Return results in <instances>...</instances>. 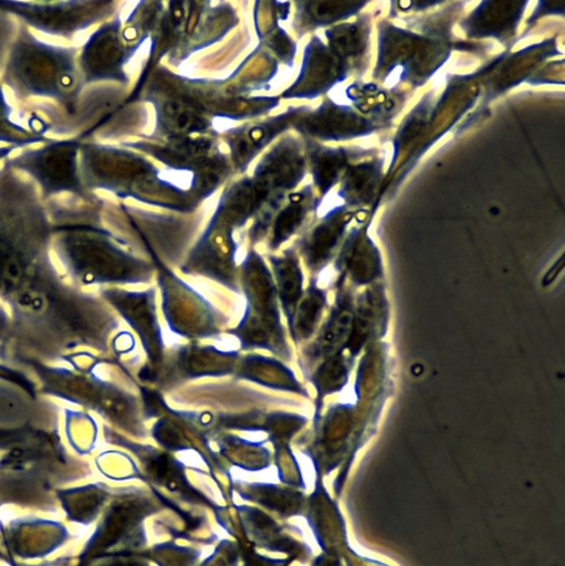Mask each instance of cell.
Masks as SVG:
<instances>
[{
  "mask_svg": "<svg viewBox=\"0 0 565 566\" xmlns=\"http://www.w3.org/2000/svg\"><path fill=\"white\" fill-rule=\"evenodd\" d=\"M79 52V46L43 42L21 23L9 50L1 83L17 99L50 98L74 114L84 86L77 65Z\"/></svg>",
  "mask_w": 565,
  "mask_h": 566,
  "instance_id": "1",
  "label": "cell"
},
{
  "mask_svg": "<svg viewBox=\"0 0 565 566\" xmlns=\"http://www.w3.org/2000/svg\"><path fill=\"white\" fill-rule=\"evenodd\" d=\"M81 145L82 140L77 138L51 139L39 148L23 149L4 159L3 164L28 175L45 202L60 195H72L94 205L96 197L84 187L81 178Z\"/></svg>",
  "mask_w": 565,
  "mask_h": 566,
  "instance_id": "2",
  "label": "cell"
},
{
  "mask_svg": "<svg viewBox=\"0 0 565 566\" xmlns=\"http://www.w3.org/2000/svg\"><path fill=\"white\" fill-rule=\"evenodd\" d=\"M114 6L112 1L97 0H0V10L17 17L28 28L66 40L112 15Z\"/></svg>",
  "mask_w": 565,
  "mask_h": 566,
  "instance_id": "3",
  "label": "cell"
},
{
  "mask_svg": "<svg viewBox=\"0 0 565 566\" xmlns=\"http://www.w3.org/2000/svg\"><path fill=\"white\" fill-rule=\"evenodd\" d=\"M135 53L123 39L118 17L103 23L80 48L77 65L83 85L101 82H127L124 65Z\"/></svg>",
  "mask_w": 565,
  "mask_h": 566,
  "instance_id": "4",
  "label": "cell"
},
{
  "mask_svg": "<svg viewBox=\"0 0 565 566\" xmlns=\"http://www.w3.org/2000/svg\"><path fill=\"white\" fill-rule=\"evenodd\" d=\"M1 542L10 557L45 558L72 537L60 521L39 516H22L0 523Z\"/></svg>",
  "mask_w": 565,
  "mask_h": 566,
  "instance_id": "5",
  "label": "cell"
},
{
  "mask_svg": "<svg viewBox=\"0 0 565 566\" xmlns=\"http://www.w3.org/2000/svg\"><path fill=\"white\" fill-rule=\"evenodd\" d=\"M305 159L296 139L292 136L280 140L259 161L252 180L265 202L283 200L284 192L294 188L303 178Z\"/></svg>",
  "mask_w": 565,
  "mask_h": 566,
  "instance_id": "6",
  "label": "cell"
},
{
  "mask_svg": "<svg viewBox=\"0 0 565 566\" xmlns=\"http://www.w3.org/2000/svg\"><path fill=\"white\" fill-rule=\"evenodd\" d=\"M304 111L305 107H291L261 123L240 126L227 133V144L234 166L240 170L245 169L249 163Z\"/></svg>",
  "mask_w": 565,
  "mask_h": 566,
  "instance_id": "7",
  "label": "cell"
},
{
  "mask_svg": "<svg viewBox=\"0 0 565 566\" xmlns=\"http://www.w3.org/2000/svg\"><path fill=\"white\" fill-rule=\"evenodd\" d=\"M157 127L170 137L202 133L210 126L201 107L185 98H167L156 104Z\"/></svg>",
  "mask_w": 565,
  "mask_h": 566,
  "instance_id": "8",
  "label": "cell"
},
{
  "mask_svg": "<svg viewBox=\"0 0 565 566\" xmlns=\"http://www.w3.org/2000/svg\"><path fill=\"white\" fill-rule=\"evenodd\" d=\"M108 495L100 483L54 490L66 520L81 525H90L97 517Z\"/></svg>",
  "mask_w": 565,
  "mask_h": 566,
  "instance_id": "9",
  "label": "cell"
},
{
  "mask_svg": "<svg viewBox=\"0 0 565 566\" xmlns=\"http://www.w3.org/2000/svg\"><path fill=\"white\" fill-rule=\"evenodd\" d=\"M307 190L289 195V202L278 213L274 226L271 245L279 247L289 239L302 224L307 213Z\"/></svg>",
  "mask_w": 565,
  "mask_h": 566,
  "instance_id": "10",
  "label": "cell"
},
{
  "mask_svg": "<svg viewBox=\"0 0 565 566\" xmlns=\"http://www.w3.org/2000/svg\"><path fill=\"white\" fill-rule=\"evenodd\" d=\"M276 275L279 295L283 302L286 315H291L293 305L302 293V274L294 255L289 251L284 256L272 259Z\"/></svg>",
  "mask_w": 565,
  "mask_h": 566,
  "instance_id": "11",
  "label": "cell"
},
{
  "mask_svg": "<svg viewBox=\"0 0 565 566\" xmlns=\"http://www.w3.org/2000/svg\"><path fill=\"white\" fill-rule=\"evenodd\" d=\"M343 227V221L338 216H333L315 228L305 244V252L311 262L320 263L329 255Z\"/></svg>",
  "mask_w": 565,
  "mask_h": 566,
  "instance_id": "12",
  "label": "cell"
},
{
  "mask_svg": "<svg viewBox=\"0 0 565 566\" xmlns=\"http://www.w3.org/2000/svg\"><path fill=\"white\" fill-rule=\"evenodd\" d=\"M313 178L322 191H326L336 179L343 165L338 151L323 148H310Z\"/></svg>",
  "mask_w": 565,
  "mask_h": 566,
  "instance_id": "13",
  "label": "cell"
},
{
  "mask_svg": "<svg viewBox=\"0 0 565 566\" xmlns=\"http://www.w3.org/2000/svg\"><path fill=\"white\" fill-rule=\"evenodd\" d=\"M324 304V296L317 290H311L301 302L294 315V333L297 336L306 337L315 327ZM291 324V325H292Z\"/></svg>",
  "mask_w": 565,
  "mask_h": 566,
  "instance_id": "14",
  "label": "cell"
},
{
  "mask_svg": "<svg viewBox=\"0 0 565 566\" xmlns=\"http://www.w3.org/2000/svg\"><path fill=\"white\" fill-rule=\"evenodd\" d=\"M51 139L23 127L10 118H0V142L19 148L39 143H48Z\"/></svg>",
  "mask_w": 565,
  "mask_h": 566,
  "instance_id": "15",
  "label": "cell"
},
{
  "mask_svg": "<svg viewBox=\"0 0 565 566\" xmlns=\"http://www.w3.org/2000/svg\"><path fill=\"white\" fill-rule=\"evenodd\" d=\"M347 369L339 357L329 358L315 375V384L320 391L331 392L339 389L346 381Z\"/></svg>",
  "mask_w": 565,
  "mask_h": 566,
  "instance_id": "16",
  "label": "cell"
},
{
  "mask_svg": "<svg viewBox=\"0 0 565 566\" xmlns=\"http://www.w3.org/2000/svg\"><path fill=\"white\" fill-rule=\"evenodd\" d=\"M350 270L353 277L362 283L374 277L378 271V260L370 248L363 247L354 253Z\"/></svg>",
  "mask_w": 565,
  "mask_h": 566,
  "instance_id": "17",
  "label": "cell"
},
{
  "mask_svg": "<svg viewBox=\"0 0 565 566\" xmlns=\"http://www.w3.org/2000/svg\"><path fill=\"white\" fill-rule=\"evenodd\" d=\"M350 326L348 312L338 313L327 326L321 340L320 349L323 353H331L343 340Z\"/></svg>",
  "mask_w": 565,
  "mask_h": 566,
  "instance_id": "18",
  "label": "cell"
},
{
  "mask_svg": "<svg viewBox=\"0 0 565 566\" xmlns=\"http://www.w3.org/2000/svg\"><path fill=\"white\" fill-rule=\"evenodd\" d=\"M313 566H343V563L336 554H322L316 558Z\"/></svg>",
  "mask_w": 565,
  "mask_h": 566,
  "instance_id": "19",
  "label": "cell"
},
{
  "mask_svg": "<svg viewBox=\"0 0 565 566\" xmlns=\"http://www.w3.org/2000/svg\"><path fill=\"white\" fill-rule=\"evenodd\" d=\"M12 114V107L6 98V94L0 82V118H10Z\"/></svg>",
  "mask_w": 565,
  "mask_h": 566,
  "instance_id": "20",
  "label": "cell"
},
{
  "mask_svg": "<svg viewBox=\"0 0 565 566\" xmlns=\"http://www.w3.org/2000/svg\"><path fill=\"white\" fill-rule=\"evenodd\" d=\"M14 149H17V147L11 145L0 146V161L7 159Z\"/></svg>",
  "mask_w": 565,
  "mask_h": 566,
  "instance_id": "21",
  "label": "cell"
},
{
  "mask_svg": "<svg viewBox=\"0 0 565 566\" xmlns=\"http://www.w3.org/2000/svg\"><path fill=\"white\" fill-rule=\"evenodd\" d=\"M72 559L71 558H65L61 564H59L57 566H70V562ZM10 566H20L19 564H17L14 560L12 562H9ZM44 564V563H43ZM43 564H40V565H33V566H42ZM29 566V565H27ZM75 566V565H74Z\"/></svg>",
  "mask_w": 565,
  "mask_h": 566,
  "instance_id": "22",
  "label": "cell"
},
{
  "mask_svg": "<svg viewBox=\"0 0 565 566\" xmlns=\"http://www.w3.org/2000/svg\"><path fill=\"white\" fill-rule=\"evenodd\" d=\"M1 506H2V505H1V503H0V507H1Z\"/></svg>",
  "mask_w": 565,
  "mask_h": 566,
  "instance_id": "23",
  "label": "cell"
}]
</instances>
